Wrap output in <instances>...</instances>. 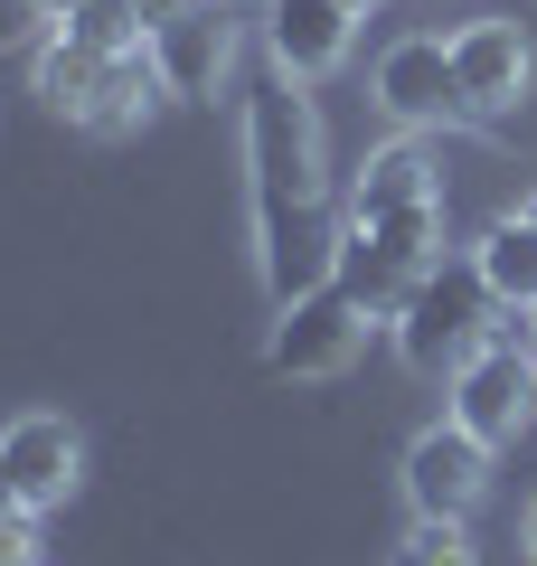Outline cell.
<instances>
[{
  "instance_id": "6da1fadb",
  "label": "cell",
  "mask_w": 537,
  "mask_h": 566,
  "mask_svg": "<svg viewBox=\"0 0 537 566\" xmlns=\"http://www.w3.org/2000/svg\"><path fill=\"white\" fill-rule=\"evenodd\" d=\"M293 85L302 76H283L274 57L245 85V199H255V264H264L274 303L330 283V264H339L330 189H320V133H312V104Z\"/></svg>"
},
{
  "instance_id": "7a4b0ae2",
  "label": "cell",
  "mask_w": 537,
  "mask_h": 566,
  "mask_svg": "<svg viewBox=\"0 0 537 566\" xmlns=\"http://www.w3.org/2000/svg\"><path fill=\"white\" fill-rule=\"evenodd\" d=\"M491 312H499V293L481 283V264H434V274L415 283V303H406L387 331H397V359L415 368V378H453V368L481 349Z\"/></svg>"
},
{
  "instance_id": "3957f363",
  "label": "cell",
  "mask_w": 537,
  "mask_h": 566,
  "mask_svg": "<svg viewBox=\"0 0 537 566\" xmlns=\"http://www.w3.org/2000/svg\"><path fill=\"white\" fill-rule=\"evenodd\" d=\"M368 303H358L349 283H312V293H293V303H274V331H264V368L274 378H339V368L368 349Z\"/></svg>"
},
{
  "instance_id": "277c9868",
  "label": "cell",
  "mask_w": 537,
  "mask_h": 566,
  "mask_svg": "<svg viewBox=\"0 0 537 566\" xmlns=\"http://www.w3.org/2000/svg\"><path fill=\"white\" fill-rule=\"evenodd\" d=\"M481 491H491V444L472 424L443 416L406 444V501H415V520H472Z\"/></svg>"
},
{
  "instance_id": "5b68a950",
  "label": "cell",
  "mask_w": 537,
  "mask_h": 566,
  "mask_svg": "<svg viewBox=\"0 0 537 566\" xmlns=\"http://www.w3.org/2000/svg\"><path fill=\"white\" fill-rule=\"evenodd\" d=\"M443 416L472 424L491 453H499V444H518V424L537 416V359H509V349L481 340L472 359L453 368V397H443Z\"/></svg>"
},
{
  "instance_id": "8992f818",
  "label": "cell",
  "mask_w": 537,
  "mask_h": 566,
  "mask_svg": "<svg viewBox=\"0 0 537 566\" xmlns=\"http://www.w3.org/2000/svg\"><path fill=\"white\" fill-rule=\"evenodd\" d=\"M453 85H462V104H472L481 123L518 114L528 85H537V57H528V39H518V20H472V29H453Z\"/></svg>"
},
{
  "instance_id": "52a82bcc",
  "label": "cell",
  "mask_w": 537,
  "mask_h": 566,
  "mask_svg": "<svg viewBox=\"0 0 537 566\" xmlns=\"http://www.w3.org/2000/svg\"><path fill=\"white\" fill-rule=\"evenodd\" d=\"M0 453H10V482H20V510L39 520V510H57L66 491H76V472H85V434L66 416H20L10 434H0Z\"/></svg>"
},
{
  "instance_id": "ba28073f",
  "label": "cell",
  "mask_w": 537,
  "mask_h": 566,
  "mask_svg": "<svg viewBox=\"0 0 537 566\" xmlns=\"http://www.w3.org/2000/svg\"><path fill=\"white\" fill-rule=\"evenodd\" d=\"M378 104L397 123H453V114H472L462 85H453V39H397L378 57Z\"/></svg>"
},
{
  "instance_id": "9c48e42d",
  "label": "cell",
  "mask_w": 537,
  "mask_h": 566,
  "mask_svg": "<svg viewBox=\"0 0 537 566\" xmlns=\"http://www.w3.org/2000/svg\"><path fill=\"white\" fill-rule=\"evenodd\" d=\"M151 57H160V85H170V95L208 104V95L227 85V57H236V20H227L218 0H199L189 20L151 29Z\"/></svg>"
},
{
  "instance_id": "30bf717a",
  "label": "cell",
  "mask_w": 537,
  "mask_h": 566,
  "mask_svg": "<svg viewBox=\"0 0 537 566\" xmlns=\"http://www.w3.org/2000/svg\"><path fill=\"white\" fill-rule=\"evenodd\" d=\"M349 29L358 10H339V0H264V57L283 76H330L349 57Z\"/></svg>"
},
{
  "instance_id": "8fae6325",
  "label": "cell",
  "mask_w": 537,
  "mask_h": 566,
  "mask_svg": "<svg viewBox=\"0 0 537 566\" xmlns=\"http://www.w3.org/2000/svg\"><path fill=\"white\" fill-rule=\"evenodd\" d=\"M434 199H443L434 151H424V142H378V151L358 161V180H349V227H378V218H397V208H434Z\"/></svg>"
},
{
  "instance_id": "7c38bea8",
  "label": "cell",
  "mask_w": 537,
  "mask_h": 566,
  "mask_svg": "<svg viewBox=\"0 0 537 566\" xmlns=\"http://www.w3.org/2000/svg\"><path fill=\"white\" fill-rule=\"evenodd\" d=\"M339 283H349L358 303H368V322H397L406 303H415V283H424V264H406V255H387L368 227H339V264H330Z\"/></svg>"
},
{
  "instance_id": "4fadbf2b",
  "label": "cell",
  "mask_w": 537,
  "mask_h": 566,
  "mask_svg": "<svg viewBox=\"0 0 537 566\" xmlns=\"http://www.w3.org/2000/svg\"><path fill=\"white\" fill-rule=\"evenodd\" d=\"M123 57H133V48H123ZM104 85H114V57H104V48H76L57 29V39L39 48V95L57 104L66 123H95V104H104Z\"/></svg>"
},
{
  "instance_id": "5bb4252c",
  "label": "cell",
  "mask_w": 537,
  "mask_h": 566,
  "mask_svg": "<svg viewBox=\"0 0 537 566\" xmlns=\"http://www.w3.org/2000/svg\"><path fill=\"white\" fill-rule=\"evenodd\" d=\"M481 283H491L499 303H537V218L528 208H509V218H491V237L472 245Z\"/></svg>"
},
{
  "instance_id": "9a60e30c",
  "label": "cell",
  "mask_w": 537,
  "mask_h": 566,
  "mask_svg": "<svg viewBox=\"0 0 537 566\" xmlns=\"http://www.w3.org/2000/svg\"><path fill=\"white\" fill-rule=\"evenodd\" d=\"M57 29H66L76 48H104V57H123V48H141V39H151L133 0H76V10H66Z\"/></svg>"
},
{
  "instance_id": "2e32d148",
  "label": "cell",
  "mask_w": 537,
  "mask_h": 566,
  "mask_svg": "<svg viewBox=\"0 0 537 566\" xmlns=\"http://www.w3.org/2000/svg\"><path fill=\"white\" fill-rule=\"evenodd\" d=\"M368 237H378L387 255H406V264L434 274V264H443V245H434V237H443V199H434V208H397V218H378Z\"/></svg>"
},
{
  "instance_id": "e0dca14e",
  "label": "cell",
  "mask_w": 537,
  "mask_h": 566,
  "mask_svg": "<svg viewBox=\"0 0 537 566\" xmlns=\"http://www.w3.org/2000/svg\"><path fill=\"white\" fill-rule=\"evenodd\" d=\"M387 566H472V538H462V520H415Z\"/></svg>"
},
{
  "instance_id": "ac0fdd59",
  "label": "cell",
  "mask_w": 537,
  "mask_h": 566,
  "mask_svg": "<svg viewBox=\"0 0 537 566\" xmlns=\"http://www.w3.org/2000/svg\"><path fill=\"white\" fill-rule=\"evenodd\" d=\"M0 566H39V538H29V510L0 520Z\"/></svg>"
},
{
  "instance_id": "d6986e66",
  "label": "cell",
  "mask_w": 537,
  "mask_h": 566,
  "mask_svg": "<svg viewBox=\"0 0 537 566\" xmlns=\"http://www.w3.org/2000/svg\"><path fill=\"white\" fill-rule=\"evenodd\" d=\"M133 10H141V29H170V20H189L199 0H133Z\"/></svg>"
},
{
  "instance_id": "ffe728a7",
  "label": "cell",
  "mask_w": 537,
  "mask_h": 566,
  "mask_svg": "<svg viewBox=\"0 0 537 566\" xmlns=\"http://www.w3.org/2000/svg\"><path fill=\"white\" fill-rule=\"evenodd\" d=\"M0 520H20V482H10V453H0Z\"/></svg>"
},
{
  "instance_id": "44dd1931",
  "label": "cell",
  "mask_w": 537,
  "mask_h": 566,
  "mask_svg": "<svg viewBox=\"0 0 537 566\" xmlns=\"http://www.w3.org/2000/svg\"><path fill=\"white\" fill-rule=\"evenodd\" d=\"M29 10H39V20H66V10H76V0H29Z\"/></svg>"
},
{
  "instance_id": "7402d4cb",
  "label": "cell",
  "mask_w": 537,
  "mask_h": 566,
  "mask_svg": "<svg viewBox=\"0 0 537 566\" xmlns=\"http://www.w3.org/2000/svg\"><path fill=\"white\" fill-rule=\"evenodd\" d=\"M528 557H537V501H528Z\"/></svg>"
},
{
  "instance_id": "603a6c76",
  "label": "cell",
  "mask_w": 537,
  "mask_h": 566,
  "mask_svg": "<svg viewBox=\"0 0 537 566\" xmlns=\"http://www.w3.org/2000/svg\"><path fill=\"white\" fill-rule=\"evenodd\" d=\"M339 10H358V20H368V10H378V0H339Z\"/></svg>"
},
{
  "instance_id": "cb8c5ba5",
  "label": "cell",
  "mask_w": 537,
  "mask_h": 566,
  "mask_svg": "<svg viewBox=\"0 0 537 566\" xmlns=\"http://www.w3.org/2000/svg\"><path fill=\"white\" fill-rule=\"evenodd\" d=\"M528 218H537V199H528Z\"/></svg>"
}]
</instances>
